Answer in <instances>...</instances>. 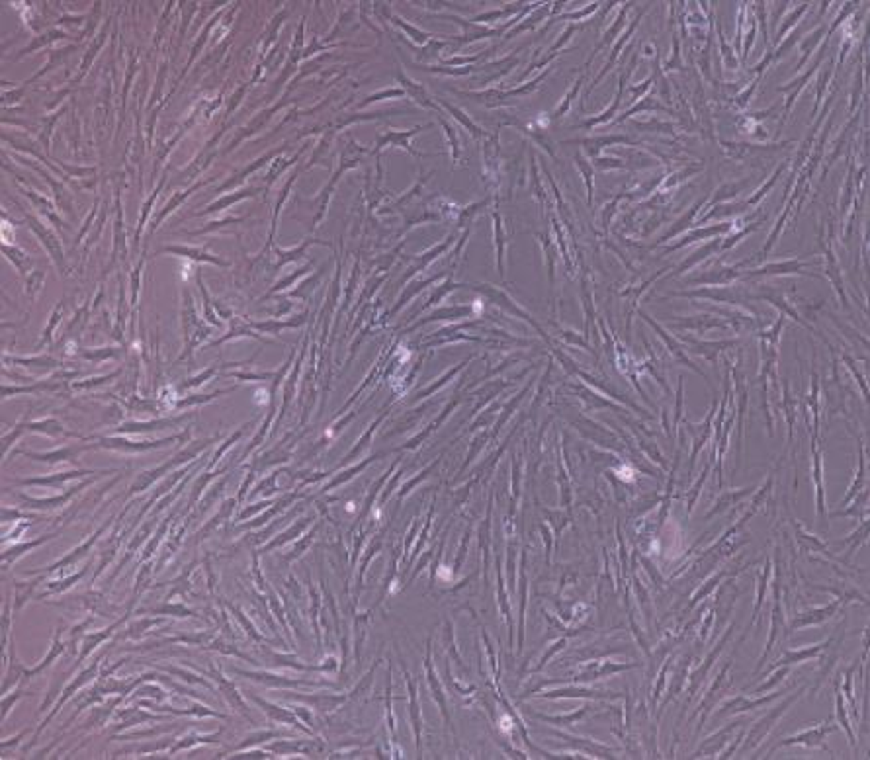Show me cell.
<instances>
[{
  "label": "cell",
  "mask_w": 870,
  "mask_h": 760,
  "mask_svg": "<svg viewBox=\"0 0 870 760\" xmlns=\"http://www.w3.org/2000/svg\"><path fill=\"white\" fill-rule=\"evenodd\" d=\"M857 666H859V659L855 661L847 671H845V684H843V690H845V696H847V699H849V704H851V711H853V719L855 721H859V706H857V702H855V694H853V674L855 671H857Z\"/></svg>",
  "instance_id": "37"
},
{
  "label": "cell",
  "mask_w": 870,
  "mask_h": 760,
  "mask_svg": "<svg viewBox=\"0 0 870 760\" xmlns=\"http://www.w3.org/2000/svg\"><path fill=\"white\" fill-rule=\"evenodd\" d=\"M748 186L749 180H741V182L736 184H724L716 192L710 194V198H708L710 201H708V208H706V210H712L714 205H718V203H728V201L733 200L741 190H745Z\"/></svg>",
  "instance_id": "26"
},
{
  "label": "cell",
  "mask_w": 870,
  "mask_h": 760,
  "mask_svg": "<svg viewBox=\"0 0 870 760\" xmlns=\"http://www.w3.org/2000/svg\"><path fill=\"white\" fill-rule=\"evenodd\" d=\"M708 198L710 196H706V198H700V200H696L691 208H688V211H686L683 217L679 219L677 223H675V227L669 231L667 235L661 239V243H665V241H669V239H673V236H677L681 231H685V229H691L693 225H695L696 221H698V211L702 210L704 203L708 201Z\"/></svg>",
  "instance_id": "24"
},
{
  "label": "cell",
  "mask_w": 870,
  "mask_h": 760,
  "mask_svg": "<svg viewBox=\"0 0 870 760\" xmlns=\"http://www.w3.org/2000/svg\"><path fill=\"white\" fill-rule=\"evenodd\" d=\"M808 266H812V264L802 262V260H798V258H788V260H783V262L778 260V262L763 264V266L753 268V270H745L743 272V276H741V280L749 281V280H755V278H765V276H794V274L819 278V274H816V272H812V274H808V272H802L804 268H808Z\"/></svg>",
  "instance_id": "6"
},
{
  "label": "cell",
  "mask_w": 870,
  "mask_h": 760,
  "mask_svg": "<svg viewBox=\"0 0 870 760\" xmlns=\"http://www.w3.org/2000/svg\"><path fill=\"white\" fill-rule=\"evenodd\" d=\"M837 729H839V727L833 726L829 719H827L826 723H821V726L802 729L800 733H794L790 735V737L783 739V741H778V743L774 745L773 749L769 751V756H773L774 751H778V749H783V747H792V745H802V747H806V749H824V751L831 752L824 741H826L827 735L833 733Z\"/></svg>",
  "instance_id": "3"
},
{
  "label": "cell",
  "mask_w": 870,
  "mask_h": 760,
  "mask_svg": "<svg viewBox=\"0 0 870 760\" xmlns=\"http://www.w3.org/2000/svg\"><path fill=\"white\" fill-rule=\"evenodd\" d=\"M786 6H788V2H781V4L773 6V16H771V24H773V26L778 22V16H781L784 10H786Z\"/></svg>",
  "instance_id": "44"
},
{
  "label": "cell",
  "mask_w": 870,
  "mask_h": 760,
  "mask_svg": "<svg viewBox=\"0 0 870 760\" xmlns=\"http://www.w3.org/2000/svg\"><path fill=\"white\" fill-rule=\"evenodd\" d=\"M843 604H841V600H833V602H829L827 606H818V608H812V610L808 612H802V614H798L794 620H792V623L786 628V635H790L792 631H796V629H802V628H808V626H821L824 621H827L831 616H836V612L841 608Z\"/></svg>",
  "instance_id": "11"
},
{
  "label": "cell",
  "mask_w": 870,
  "mask_h": 760,
  "mask_svg": "<svg viewBox=\"0 0 870 760\" xmlns=\"http://www.w3.org/2000/svg\"><path fill=\"white\" fill-rule=\"evenodd\" d=\"M788 692V688H784V690H778V692H773V694H767L765 698H757V699H749L745 698V696H736V698L731 699H726L724 704H721L720 711L716 714L714 717H724V716H736V714H745V711H753V709L761 708V706H767V704H771V702H774V699H778L783 694H786Z\"/></svg>",
  "instance_id": "10"
},
{
  "label": "cell",
  "mask_w": 870,
  "mask_h": 760,
  "mask_svg": "<svg viewBox=\"0 0 870 760\" xmlns=\"http://www.w3.org/2000/svg\"><path fill=\"white\" fill-rule=\"evenodd\" d=\"M714 608L708 614H706V620L702 621V626H700V629H698V641L700 643H704L706 641V635H708V631H710V628H712V620H714Z\"/></svg>",
  "instance_id": "42"
},
{
  "label": "cell",
  "mask_w": 870,
  "mask_h": 760,
  "mask_svg": "<svg viewBox=\"0 0 870 760\" xmlns=\"http://www.w3.org/2000/svg\"><path fill=\"white\" fill-rule=\"evenodd\" d=\"M748 264L749 260L736 264V266L716 264V268L706 270L698 278H686V286H730L736 280H741V276H743L741 268L748 266Z\"/></svg>",
  "instance_id": "7"
},
{
  "label": "cell",
  "mask_w": 870,
  "mask_h": 760,
  "mask_svg": "<svg viewBox=\"0 0 870 760\" xmlns=\"http://www.w3.org/2000/svg\"><path fill=\"white\" fill-rule=\"evenodd\" d=\"M761 223L763 221H757V223H751V225H748V227H743L741 231H738V233H731L730 236H726V239H721V248L720 251H730V248H733V246L738 245V243H741L743 239L748 235H751L753 231H757V229L761 227Z\"/></svg>",
  "instance_id": "38"
},
{
  "label": "cell",
  "mask_w": 870,
  "mask_h": 760,
  "mask_svg": "<svg viewBox=\"0 0 870 760\" xmlns=\"http://www.w3.org/2000/svg\"><path fill=\"white\" fill-rule=\"evenodd\" d=\"M786 145H790V141H783V143H773V145H755V143H730V141H721V151L733 158L751 157V155H765V153H776V151L784 149Z\"/></svg>",
  "instance_id": "15"
},
{
  "label": "cell",
  "mask_w": 870,
  "mask_h": 760,
  "mask_svg": "<svg viewBox=\"0 0 870 760\" xmlns=\"http://www.w3.org/2000/svg\"><path fill=\"white\" fill-rule=\"evenodd\" d=\"M753 490H757V485H751V487H743V489H738V490H724L720 497L716 498V502H714V507L704 514V520H710L712 516L720 514V512H724L726 508L733 507V505H738L739 500H743L745 497H751L753 495Z\"/></svg>",
  "instance_id": "20"
},
{
  "label": "cell",
  "mask_w": 870,
  "mask_h": 760,
  "mask_svg": "<svg viewBox=\"0 0 870 760\" xmlns=\"http://www.w3.org/2000/svg\"><path fill=\"white\" fill-rule=\"evenodd\" d=\"M759 82H761V77H755V80L751 82V87H745L739 92L738 96L733 98V106H736V108H748L751 98H753V92H755L757 87H759Z\"/></svg>",
  "instance_id": "41"
},
{
  "label": "cell",
  "mask_w": 870,
  "mask_h": 760,
  "mask_svg": "<svg viewBox=\"0 0 870 760\" xmlns=\"http://www.w3.org/2000/svg\"><path fill=\"white\" fill-rule=\"evenodd\" d=\"M866 500H869V490L864 489L861 490V497H857V500H855L853 508H849V510H836L833 516H855V518H859L861 510H866Z\"/></svg>",
  "instance_id": "40"
},
{
  "label": "cell",
  "mask_w": 870,
  "mask_h": 760,
  "mask_svg": "<svg viewBox=\"0 0 870 760\" xmlns=\"http://www.w3.org/2000/svg\"><path fill=\"white\" fill-rule=\"evenodd\" d=\"M808 8H809V4H806V2H804V4H800V6H798V8H796V10H792L790 14L784 18L783 26L778 27V32L774 34V44H776V45L781 44V42H783L786 35L796 30V26H800L802 16H804V14L808 12Z\"/></svg>",
  "instance_id": "28"
},
{
  "label": "cell",
  "mask_w": 870,
  "mask_h": 760,
  "mask_svg": "<svg viewBox=\"0 0 870 760\" xmlns=\"http://www.w3.org/2000/svg\"><path fill=\"white\" fill-rule=\"evenodd\" d=\"M827 645H829V638H827L826 641H821V643L800 647V649H788V651H784L781 659H776V663L771 666V671L778 669V666H792V664L804 663V661H809V659H818Z\"/></svg>",
  "instance_id": "18"
},
{
  "label": "cell",
  "mask_w": 870,
  "mask_h": 760,
  "mask_svg": "<svg viewBox=\"0 0 870 760\" xmlns=\"http://www.w3.org/2000/svg\"><path fill=\"white\" fill-rule=\"evenodd\" d=\"M781 577H776V583H774V606H773V616H771V633H769V639H767V645H765V651H763V655L759 657V663H757V669H755V674L765 666V661L769 659V655H771V651H773L774 647V641H776V638H778V631H781V626L784 623V618H783V608H781Z\"/></svg>",
  "instance_id": "13"
},
{
  "label": "cell",
  "mask_w": 870,
  "mask_h": 760,
  "mask_svg": "<svg viewBox=\"0 0 870 760\" xmlns=\"http://www.w3.org/2000/svg\"><path fill=\"white\" fill-rule=\"evenodd\" d=\"M733 229H738V221H733V223H731V221H726V223H720V225H708V227L695 229V231L686 233V235L679 241L677 245L669 246L665 253L679 251V248H683V246L693 245V243H696V241H704V239H712V236L726 235V233H731Z\"/></svg>",
  "instance_id": "16"
},
{
  "label": "cell",
  "mask_w": 870,
  "mask_h": 760,
  "mask_svg": "<svg viewBox=\"0 0 870 760\" xmlns=\"http://www.w3.org/2000/svg\"><path fill=\"white\" fill-rule=\"evenodd\" d=\"M827 47H829V39H824L821 45H819L818 57H816V61L809 65V69L806 70V72L798 75L794 80H790L788 84L776 88V92H783V94H786V102H784V108H783V120L778 122V129H781L784 123H786V120H788V115H790V110H792V106H794V102H796V98L800 96L802 90L808 87V82L812 80V77L816 75V70L821 67L824 57H826V53H827Z\"/></svg>",
  "instance_id": "2"
},
{
  "label": "cell",
  "mask_w": 870,
  "mask_h": 760,
  "mask_svg": "<svg viewBox=\"0 0 870 760\" xmlns=\"http://www.w3.org/2000/svg\"><path fill=\"white\" fill-rule=\"evenodd\" d=\"M812 457H814V467H812V479H814V487H816V510L818 516L821 518V522H826V498H824V460H821V450L818 448V436L812 438Z\"/></svg>",
  "instance_id": "14"
},
{
  "label": "cell",
  "mask_w": 870,
  "mask_h": 760,
  "mask_svg": "<svg viewBox=\"0 0 870 760\" xmlns=\"http://www.w3.org/2000/svg\"><path fill=\"white\" fill-rule=\"evenodd\" d=\"M836 716H837V721H839V726H841V729H843L845 733H847V737H849V743H851V747L855 749V745H857V737H855L853 727H851V723H849V717H847V708H845L843 694H841V688H839V680H836Z\"/></svg>",
  "instance_id": "29"
},
{
  "label": "cell",
  "mask_w": 870,
  "mask_h": 760,
  "mask_svg": "<svg viewBox=\"0 0 870 760\" xmlns=\"http://www.w3.org/2000/svg\"><path fill=\"white\" fill-rule=\"evenodd\" d=\"M855 438H857V446H859V469H857V475H855L853 483H851V487H849V493L845 495V498L839 502V507H845V505H849L851 500H853L857 495H859V490L862 489V485H864V479H866V460H864V446H862L861 438H859V434H855Z\"/></svg>",
  "instance_id": "23"
},
{
  "label": "cell",
  "mask_w": 870,
  "mask_h": 760,
  "mask_svg": "<svg viewBox=\"0 0 870 760\" xmlns=\"http://www.w3.org/2000/svg\"><path fill=\"white\" fill-rule=\"evenodd\" d=\"M677 412H675V422H679L681 420V414H683V377H679V395H677Z\"/></svg>",
  "instance_id": "43"
},
{
  "label": "cell",
  "mask_w": 870,
  "mask_h": 760,
  "mask_svg": "<svg viewBox=\"0 0 870 760\" xmlns=\"http://www.w3.org/2000/svg\"><path fill=\"white\" fill-rule=\"evenodd\" d=\"M829 79H831V69H824L821 70V75H819V80H818V87H816V104H814V108H812V114H809V122H814L816 118H818L819 110H821V102L827 98V82H829Z\"/></svg>",
  "instance_id": "33"
},
{
  "label": "cell",
  "mask_w": 870,
  "mask_h": 760,
  "mask_svg": "<svg viewBox=\"0 0 870 760\" xmlns=\"http://www.w3.org/2000/svg\"><path fill=\"white\" fill-rule=\"evenodd\" d=\"M826 34H827V26L826 24H821V26H818L814 32H809L806 37H802L800 39V47H798V53H800V61L796 63V72L800 69H804V65L809 61V57H812V51L818 47L824 39H826Z\"/></svg>",
  "instance_id": "21"
},
{
  "label": "cell",
  "mask_w": 870,
  "mask_h": 760,
  "mask_svg": "<svg viewBox=\"0 0 870 760\" xmlns=\"http://www.w3.org/2000/svg\"><path fill=\"white\" fill-rule=\"evenodd\" d=\"M781 409L784 411V417H786V422H788V442H792V438H794V420H796V401H794V397L790 395L788 384H784V397L783 403H781Z\"/></svg>",
  "instance_id": "34"
},
{
  "label": "cell",
  "mask_w": 870,
  "mask_h": 760,
  "mask_svg": "<svg viewBox=\"0 0 870 760\" xmlns=\"http://www.w3.org/2000/svg\"><path fill=\"white\" fill-rule=\"evenodd\" d=\"M733 379H736V393H738V463L741 462V450H743V414L748 409V385H745V376L741 372L733 369Z\"/></svg>",
  "instance_id": "19"
},
{
  "label": "cell",
  "mask_w": 870,
  "mask_h": 760,
  "mask_svg": "<svg viewBox=\"0 0 870 760\" xmlns=\"http://www.w3.org/2000/svg\"><path fill=\"white\" fill-rule=\"evenodd\" d=\"M716 407H718V401L714 399L712 407H710V411H708V414H706V419H704V422H700V424H693V422H685L686 430L691 432V436H693V452H691V465H688V473L695 469V462H696V455L700 454V450H702L706 444H708V440L712 438V424H714V412H716Z\"/></svg>",
  "instance_id": "8"
},
{
  "label": "cell",
  "mask_w": 870,
  "mask_h": 760,
  "mask_svg": "<svg viewBox=\"0 0 870 760\" xmlns=\"http://www.w3.org/2000/svg\"><path fill=\"white\" fill-rule=\"evenodd\" d=\"M769 577H771V557H767L765 559V567H763L761 575H759V581H757V598H755V606H753V616H751V626L759 620V612H761L763 602H765V593H767V586H769ZM751 626H749V628H751ZM749 628H748V631H749Z\"/></svg>",
  "instance_id": "27"
},
{
  "label": "cell",
  "mask_w": 870,
  "mask_h": 760,
  "mask_svg": "<svg viewBox=\"0 0 870 760\" xmlns=\"http://www.w3.org/2000/svg\"><path fill=\"white\" fill-rule=\"evenodd\" d=\"M728 324H730L728 321H724V319H716V317H710V315H698V317H685V319H679V327H681V329H691V331H696V332H706L708 329H716V327H728Z\"/></svg>",
  "instance_id": "25"
},
{
  "label": "cell",
  "mask_w": 870,
  "mask_h": 760,
  "mask_svg": "<svg viewBox=\"0 0 870 760\" xmlns=\"http://www.w3.org/2000/svg\"><path fill=\"white\" fill-rule=\"evenodd\" d=\"M802 35H804V27L798 26L794 32H790L788 34V37H784L783 42L778 44V47L776 49H773V63H776L778 59H783L786 53L790 51V49H794L796 47V44L802 39Z\"/></svg>",
  "instance_id": "36"
},
{
  "label": "cell",
  "mask_w": 870,
  "mask_h": 760,
  "mask_svg": "<svg viewBox=\"0 0 870 760\" xmlns=\"http://www.w3.org/2000/svg\"><path fill=\"white\" fill-rule=\"evenodd\" d=\"M726 575H730V573H728V571H720V573H716V575H714L712 578H708V581H706V583H704V585L700 586L698 590H696L695 595H693V598H691V604H688V608H686V612L693 610L696 604L700 602V600H704L706 596L710 595L714 588H716V585H720L721 578L726 577Z\"/></svg>",
  "instance_id": "32"
},
{
  "label": "cell",
  "mask_w": 870,
  "mask_h": 760,
  "mask_svg": "<svg viewBox=\"0 0 870 760\" xmlns=\"http://www.w3.org/2000/svg\"><path fill=\"white\" fill-rule=\"evenodd\" d=\"M806 684L802 686L800 690L796 692V694H790L788 698H784L776 708H773L769 714H767L765 717H761L759 721H755V726L751 727V731H745V737H743V747H741V752H749L753 751L755 747H759V745L763 743L767 739V735L773 731L774 723L781 719V717L788 711V708H790L794 702H798V699L802 698V694L806 692Z\"/></svg>",
  "instance_id": "1"
},
{
  "label": "cell",
  "mask_w": 870,
  "mask_h": 760,
  "mask_svg": "<svg viewBox=\"0 0 870 760\" xmlns=\"http://www.w3.org/2000/svg\"><path fill=\"white\" fill-rule=\"evenodd\" d=\"M714 30H716V34H718V42H720V55H721V61H724V67L730 70L739 69V61H738V57H736V53H733V47H730L728 42H726V37H724V30H721L720 20H716V22H714Z\"/></svg>",
  "instance_id": "31"
},
{
  "label": "cell",
  "mask_w": 870,
  "mask_h": 760,
  "mask_svg": "<svg viewBox=\"0 0 870 760\" xmlns=\"http://www.w3.org/2000/svg\"><path fill=\"white\" fill-rule=\"evenodd\" d=\"M790 671H792L790 666H778V671L771 676V680H767V682H763L761 686H757L755 690L751 692V694H763V692L774 690V688H776V686H778V684H781V682H783L784 678L790 674Z\"/></svg>",
  "instance_id": "39"
},
{
  "label": "cell",
  "mask_w": 870,
  "mask_h": 760,
  "mask_svg": "<svg viewBox=\"0 0 870 760\" xmlns=\"http://www.w3.org/2000/svg\"><path fill=\"white\" fill-rule=\"evenodd\" d=\"M721 248V239L720 236H716V241H710V243H706L704 246H700L698 251H695V253L691 254V256H686V260H683V262L679 264L677 270H675V274H685V272L693 270L695 266H698V264L702 262V260H706L708 256H712V254L720 253Z\"/></svg>",
  "instance_id": "22"
},
{
  "label": "cell",
  "mask_w": 870,
  "mask_h": 760,
  "mask_svg": "<svg viewBox=\"0 0 870 760\" xmlns=\"http://www.w3.org/2000/svg\"><path fill=\"white\" fill-rule=\"evenodd\" d=\"M731 663H733V655L724 663V666H721V671L718 674H716V678L712 680V684L708 686V690H706V694L702 696V702L698 704V708L693 711V716H691V721L695 719V717H698V726H696V733H700L702 731L704 723H706V719H708V716H710V711H712L714 708H716V704H718V699H720L721 696V690H724V686H726V680H728V674H730V669H731Z\"/></svg>",
  "instance_id": "4"
},
{
  "label": "cell",
  "mask_w": 870,
  "mask_h": 760,
  "mask_svg": "<svg viewBox=\"0 0 870 760\" xmlns=\"http://www.w3.org/2000/svg\"><path fill=\"white\" fill-rule=\"evenodd\" d=\"M733 629H736V621L728 626V629L724 631V635H721V638H720V641H718V643H716V645L712 647V651H710V653L706 655V659H704V661H702V666H698L695 673L688 676V696H686L685 706H683V708H685V709L688 708V706H691V702H693V698H695V696H696V692H698V688L702 686V682H704V678H706V674L710 673V669H712V666H714V663L718 661V657H720V653H721V651H724V645H726V643L730 641V635H731V633H733ZM685 709H683V711H685Z\"/></svg>",
  "instance_id": "5"
},
{
  "label": "cell",
  "mask_w": 870,
  "mask_h": 760,
  "mask_svg": "<svg viewBox=\"0 0 870 760\" xmlns=\"http://www.w3.org/2000/svg\"><path fill=\"white\" fill-rule=\"evenodd\" d=\"M710 469H712V463H708L706 467H704L702 475L696 479V483L691 487V490H686V516L693 512V508H695V505L698 502V497H700V489L704 487V483H706V479H708V475H710Z\"/></svg>",
  "instance_id": "35"
},
{
  "label": "cell",
  "mask_w": 870,
  "mask_h": 760,
  "mask_svg": "<svg viewBox=\"0 0 870 760\" xmlns=\"http://www.w3.org/2000/svg\"><path fill=\"white\" fill-rule=\"evenodd\" d=\"M685 342L688 344V352L691 354H696V356H702L704 360H708L710 364H716V360H718V354L720 352H724V350L728 348H736L739 344V341H720V342H708V341H698V338H693V336H685Z\"/></svg>",
  "instance_id": "17"
},
{
  "label": "cell",
  "mask_w": 870,
  "mask_h": 760,
  "mask_svg": "<svg viewBox=\"0 0 870 760\" xmlns=\"http://www.w3.org/2000/svg\"><path fill=\"white\" fill-rule=\"evenodd\" d=\"M786 166H788V165H786V163H783V165H781V166H778V168H776V170H774L773 176H771V178H769V180H767V182L763 184V186H761L759 190H755V194H753V196H751L749 200L741 201V205H743V211H748V210H751V208H755V205H759V201L763 200L767 194L773 190L774 184H776V180H778V178L783 176L784 168H786Z\"/></svg>",
  "instance_id": "30"
},
{
  "label": "cell",
  "mask_w": 870,
  "mask_h": 760,
  "mask_svg": "<svg viewBox=\"0 0 870 760\" xmlns=\"http://www.w3.org/2000/svg\"><path fill=\"white\" fill-rule=\"evenodd\" d=\"M673 296H681L686 299H708V301H716V303H730V305L738 307L741 303L743 296L739 293L738 289L733 288H698L691 289V291H681V293H673Z\"/></svg>",
  "instance_id": "12"
},
{
  "label": "cell",
  "mask_w": 870,
  "mask_h": 760,
  "mask_svg": "<svg viewBox=\"0 0 870 760\" xmlns=\"http://www.w3.org/2000/svg\"><path fill=\"white\" fill-rule=\"evenodd\" d=\"M743 726H748V717H739V719H736L730 726L721 727L720 731H716V733L710 735L708 739H704V743L698 747V751L691 754V759H700V756L716 759V754L721 751V747L730 741V735Z\"/></svg>",
  "instance_id": "9"
}]
</instances>
